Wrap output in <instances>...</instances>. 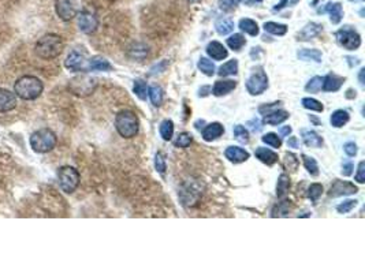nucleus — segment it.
I'll use <instances>...</instances> for the list:
<instances>
[{"instance_id": "1", "label": "nucleus", "mask_w": 365, "mask_h": 273, "mask_svg": "<svg viewBox=\"0 0 365 273\" xmlns=\"http://www.w3.org/2000/svg\"><path fill=\"white\" fill-rule=\"evenodd\" d=\"M63 49H65L63 38L58 34H54V33L44 34L41 38H38V41L34 45L36 55L40 59H44V61L55 59L63 52Z\"/></svg>"}, {"instance_id": "2", "label": "nucleus", "mask_w": 365, "mask_h": 273, "mask_svg": "<svg viewBox=\"0 0 365 273\" xmlns=\"http://www.w3.org/2000/svg\"><path fill=\"white\" fill-rule=\"evenodd\" d=\"M44 90V84L41 79L34 77V75H23L17 79L14 84L15 96L22 98L25 101H32L41 96Z\"/></svg>"}, {"instance_id": "3", "label": "nucleus", "mask_w": 365, "mask_h": 273, "mask_svg": "<svg viewBox=\"0 0 365 273\" xmlns=\"http://www.w3.org/2000/svg\"><path fill=\"white\" fill-rule=\"evenodd\" d=\"M115 129L123 138H133L140 130L139 118L133 111H120L115 118Z\"/></svg>"}, {"instance_id": "4", "label": "nucleus", "mask_w": 365, "mask_h": 273, "mask_svg": "<svg viewBox=\"0 0 365 273\" xmlns=\"http://www.w3.org/2000/svg\"><path fill=\"white\" fill-rule=\"evenodd\" d=\"M58 138L51 129H40L30 135V146L36 153H48L56 146Z\"/></svg>"}, {"instance_id": "5", "label": "nucleus", "mask_w": 365, "mask_h": 273, "mask_svg": "<svg viewBox=\"0 0 365 273\" xmlns=\"http://www.w3.org/2000/svg\"><path fill=\"white\" fill-rule=\"evenodd\" d=\"M79 172L74 167L70 166H63L58 170V182L62 191H65L67 194L74 193L79 185Z\"/></svg>"}, {"instance_id": "6", "label": "nucleus", "mask_w": 365, "mask_h": 273, "mask_svg": "<svg viewBox=\"0 0 365 273\" xmlns=\"http://www.w3.org/2000/svg\"><path fill=\"white\" fill-rule=\"evenodd\" d=\"M268 88V77L261 67L256 69L246 81V90L252 96H260Z\"/></svg>"}, {"instance_id": "7", "label": "nucleus", "mask_w": 365, "mask_h": 273, "mask_svg": "<svg viewBox=\"0 0 365 273\" xmlns=\"http://www.w3.org/2000/svg\"><path fill=\"white\" fill-rule=\"evenodd\" d=\"M97 82L96 79L92 78V77H88V75H78L70 81L69 89L71 92L77 94V96H88L90 93L96 89Z\"/></svg>"}, {"instance_id": "8", "label": "nucleus", "mask_w": 365, "mask_h": 273, "mask_svg": "<svg viewBox=\"0 0 365 273\" xmlns=\"http://www.w3.org/2000/svg\"><path fill=\"white\" fill-rule=\"evenodd\" d=\"M335 37H337L338 44L343 46L347 51H354V49H357V48L361 45L360 34H358L354 29L349 28V26L339 29V30L335 33Z\"/></svg>"}, {"instance_id": "9", "label": "nucleus", "mask_w": 365, "mask_h": 273, "mask_svg": "<svg viewBox=\"0 0 365 273\" xmlns=\"http://www.w3.org/2000/svg\"><path fill=\"white\" fill-rule=\"evenodd\" d=\"M65 67L70 71H73V73H82V74L89 73L88 61L85 59V56L82 53H79L77 51L70 52L69 56L66 58Z\"/></svg>"}, {"instance_id": "10", "label": "nucleus", "mask_w": 365, "mask_h": 273, "mask_svg": "<svg viewBox=\"0 0 365 273\" xmlns=\"http://www.w3.org/2000/svg\"><path fill=\"white\" fill-rule=\"evenodd\" d=\"M56 14L62 21H71L77 15L75 0H56Z\"/></svg>"}, {"instance_id": "11", "label": "nucleus", "mask_w": 365, "mask_h": 273, "mask_svg": "<svg viewBox=\"0 0 365 273\" xmlns=\"http://www.w3.org/2000/svg\"><path fill=\"white\" fill-rule=\"evenodd\" d=\"M358 189L357 186H354L350 182L346 181H334V183L330 187V191H328V195L333 197V198H337V197H345V195H351L356 194Z\"/></svg>"}, {"instance_id": "12", "label": "nucleus", "mask_w": 365, "mask_h": 273, "mask_svg": "<svg viewBox=\"0 0 365 273\" xmlns=\"http://www.w3.org/2000/svg\"><path fill=\"white\" fill-rule=\"evenodd\" d=\"M77 23H78L79 30L85 34H92L96 32L97 26H99V21L92 13L88 11H81L77 17Z\"/></svg>"}, {"instance_id": "13", "label": "nucleus", "mask_w": 365, "mask_h": 273, "mask_svg": "<svg viewBox=\"0 0 365 273\" xmlns=\"http://www.w3.org/2000/svg\"><path fill=\"white\" fill-rule=\"evenodd\" d=\"M17 106V96L7 89L0 88V112H10Z\"/></svg>"}, {"instance_id": "14", "label": "nucleus", "mask_w": 365, "mask_h": 273, "mask_svg": "<svg viewBox=\"0 0 365 273\" xmlns=\"http://www.w3.org/2000/svg\"><path fill=\"white\" fill-rule=\"evenodd\" d=\"M323 30V26L319 23L310 22L306 25L305 28L302 29L298 34H297V40L298 41H309L312 38L317 37L320 33Z\"/></svg>"}, {"instance_id": "15", "label": "nucleus", "mask_w": 365, "mask_h": 273, "mask_svg": "<svg viewBox=\"0 0 365 273\" xmlns=\"http://www.w3.org/2000/svg\"><path fill=\"white\" fill-rule=\"evenodd\" d=\"M227 160H230L234 164H240V162L246 161L249 158V153L246 152L245 149L240 148V146H229L224 152Z\"/></svg>"}, {"instance_id": "16", "label": "nucleus", "mask_w": 365, "mask_h": 273, "mask_svg": "<svg viewBox=\"0 0 365 273\" xmlns=\"http://www.w3.org/2000/svg\"><path fill=\"white\" fill-rule=\"evenodd\" d=\"M345 82V78L343 77H339L337 74H328L323 78V88L324 92H337L341 89V86Z\"/></svg>"}, {"instance_id": "17", "label": "nucleus", "mask_w": 365, "mask_h": 273, "mask_svg": "<svg viewBox=\"0 0 365 273\" xmlns=\"http://www.w3.org/2000/svg\"><path fill=\"white\" fill-rule=\"evenodd\" d=\"M237 88L236 81H231V79H226V81H216L213 85L211 93H213V96L220 97V96H226L230 92H233Z\"/></svg>"}, {"instance_id": "18", "label": "nucleus", "mask_w": 365, "mask_h": 273, "mask_svg": "<svg viewBox=\"0 0 365 273\" xmlns=\"http://www.w3.org/2000/svg\"><path fill=\"white\" fill-rule=\"evenodd\" d=\"M207 53L213 61H223L229 56V51L219 41H211L207 46Z\"/></svg>"}, {"instance_id": "19", "label": "nucleus", "mask_w": 365, "mask_h": 273, "mask_svg": "<svg viewBox=\"0 0 365 273\" xmlns=\"http://www.w3.org/2000/svg\"><path fill=\"white\" fill-rule=\"evenodd\" d=\"M223 133H224V127L220 123L215 122V123H211L203 130V138L204 141L211 142V141H215L219 137H222Z\"/></svg>"}, {"instance_id": "20", "label": "nucleus", "mask_w": 365, "mask_h": 273, "mask_svg": "<svg viewBox=\"0 0 365 273\" xmlns=\"http://www.w3.org/2000/svg\"><path fill=\"white\" fill-rule=\"evenodd\" d=\"M301 135H302V141L306 146L316 149L323 146V138L313 130H302Z\"/></svg>"}, {"instance_id": "21", "label": "nucleus", "mask_w": 365, "mask_h": 273, "mask_svg": "<svg viewBox=\"0 0 365 273\" xmlns=\"http://www.w3.org/2000/svg\"><path fill=\"white\" fill-rule=\"evenodd\" d=\"M289 112L283 111V110H275V111L269 112L267 115H264V119H263V123L264 125H271V126H278L283 123L285 121L289 119Z\"/></svg>"}, {"instance_id": "22", "label": "nucleus", "mask_w": 365, "mask_h": 273, "mask_svg": "<svg viewBox=\"0 0 365 273\" xmlns=\"http://www.w3.org/2000/svg\"><path fill=\"white\" fill-rule=\"evenodd\" d=\"M320 13H328L331 22L335 25L341 22L343 18V10L341 3H327L323 11H320Z\"/></svg>"}, {"instance_id": "23", "label": "nucleus", "mask_w": 365, "mask_h": 273, "mask_svg": "<svg viewBox=\"0 0 365 273\" xmlns=\"http://www.w3.org/2000/svg\"><path fill=\"white\" fill-rule=\"evenodd\" d=\"M89 71H111L112 66L110 62L102 56H93L88 61Z\"/></svg>"}, {"instance_id": "24", "label": "nucleus", "mask_w": 365, "mask_h": 273, "mask_svg": "<svg viewBox=\"0 0 365 273\" xmlns=\"http://www.w3.org/2000/svg\"><path fill=\"white\" fill-rule=\"evenodd\" d=\"M254 156L259 158V160L261 162L267 164V166H272V164H275V162L278 161V154H277V153L272 152L271 149L263 148V146H260V148L256 149V152H254Z\"/></svg>"}, {"instance_id": "25", "label": "nucleus", "mask_w": 365, "mask_h": 273, "mask_svg": "<svg viewBox=\"0 0 365 273\" xmlns=\"http://www.w3.org/2000/svg\"><path fill=\"white\" fill-rule=\"evenodd\" d=\"M297 56L300 58L301 61H305V62L312 61V62H316V63H320V62H322V58H323V55H322V52H320L319 49H308V48L298 51Z\"/></svg>"}, {"instance_id": "26", "label": "nucleus", "mask_w": 365, "mask_h": 273, "mask_svg": "<svg viewBox=\"0 0 365 273\" xmlns=\"http://www.w3.org/2000/svg\"><path fill=\"white\" fill-rule=\"evenodd\" d=\"M349 119H350L349 112L343 111V110H338V111H335L333 115H331L330 122H331V125H333L334 127L339 129V127H343V126L346 125Z\"/></svg>"}, {"instance_id": "27", "label": "nucleus", "mask_w": 365, "mask_h": 273, "mask_svg": "<svg viewBox=\"0 0 365 273\" xmlns=\"http://www.w3.org/2000/svg\"><path fill=\"white\" fill-rule=\"evenodd\" d=\"M215 29L220 36H226L234 30V22L230 18H219L215 22Z\"/></svg>"}, {"instance_id": "28", "label": "nucleus", "mask_w": 365, "mask_h": 273, "mask_svg": "<svg viewBox=\"0 0 365 273\" xmlns=\"http://www.w3.org/2000/svg\"><path fill=\"white\" fill-rule=\"evenodd\" d=\"M238 26L242 32L248 33L249 36H257L259 34V25L254 22L253 19H249V18H244L241 19L240 23H238Z\"/></svg>"}, {"instance_id": "29", "label": "nucleus", "mask_w": 365, "mask_h": 273, "mask_svg": "<svg viewBox=\"0 0 365 273\" xmlns=\"http://www.w3.org/2000/svg\"><path fill=\"white\" fill-rule=\"evenodd\" d=\"M237 73H238V61H237V59L229 61L227 63L220 66V67H219V71H217V74L220 75V77L236 75Z\"/></svg>"}, {"instance_id": "30", "label": "nucleus", "mask_w": 365, "mask_h": 273, "mask_svg": "<svg viewBox=\"0 0 365 273\" xmlns=\"http://www.w3.org/2000/svg\"><path fill=\"white\" fill-rule=\"evenodd\" d=\"M291 209H293V204H291L290 201H282V202H279V204L272 209V217H283V216H287L289 213L291 212Z\"/></svg>"}, {"instance_id": "31", "label": "nucleus", "mask_w": 365, "mask_h": 273, "mask_svg": "<svg viewBox=\"0 0 365 273\" xmlns=\"http://www.w3.org/2000/svg\"><path fill=\"white\" fill-rule=\"evenodd\" d=\"M290 189V178L286 174H282L279 176L278 179V185H277V195L279 198H282L287 194V191Z\"/></svg>"}, {"instance_id": "32", "label": "nucleus", "mask_w": 365, "mask_h": 273, "mask_svg": "<svg viewBox=\"0 0 365 273\" xmlns=\"http://www.w3.org/2000/svg\"><path fill=\"white\" fill-rule=\"evenodd\" d=\"M264 30L267 33H271V34H275V36H285L287 32V26L282 25V23L265 22L264 23Z\"/></svg>"}, {"instance_id": "33", "label": "nucleus", "mask_w": 365, "mask_h": 273, "mask_svg": "<svg viewBox=\"0 0 365 273\" xmlns=\"http://www.w3.org/2000/svg\"><path fill=\"white\" fill-rule=\"evenodd\" d=\"M300 166V160L297 157L294 153H286L285 158H283V167L286 168L287 171L296 172Z\"/></svg>"}, {"instance_id": "34", "label": "nucleus", "mask_w": 365, "mask_h": 273, "mask_svg": "<svg viewBox=\"0 0 365 273\" xmlns=\"http://www.w3.org/2000/svg\"><path fill=\"white\" fill-rule=\"evenodd\" d=\"M148 85L144 79H137L134 81V86H133V92L135 93V96L140 98V100H147L148 97Z\"/></svg>"}, {"instance_id": "35", "label": "nucleus", "mask_w": 365, "mask_h": 273, "mask_svg": "<svg viewBox=\"0 0 365 273\" xmlns=\"http://www.w3.org/2000/svg\"><path fill=\"white\" fill-rule=\"evenodd\" d=\"M148 94L149 97H151V101L155 106H160L163 102V96H164V93H163V89L160 86H156V85H153L151 86L148 90Z\"/></svg>"}, {"instance_id": "36", "label": "nucleus", "mask_w": 365, "mask_h": 273, "mask_svg": "<svg viewBox=\"0 0 365 273\" xmlns=\"http://www.w3.org/2000/svg\"><path fill=\"white\" fill-rule=\"evenodd\" d=\"M245 44V37L242 34H240V33H236V34H233V36L227 38V45L230 46L231 49H234V51H241V48Z\"/></svg>"}, {"instance_id": "37", "label": "nucleus", "mask_w": 365, "mask_h": 273, "mask_svg": "<svg viewBox=\"0 0 365 273\" xmlns=\"http://www.w3.org/2000/svg\"><path fill=\"white\" fill-rule=\"evenodd\" d=\"M197 67L199 70L203 73V74L208 75V77H212L215 74V65L212 63V61H209L207 58H200L199 63H197Z\"/></svg>"}, {"instance_id": "38", "label": "nucleus", "mask_w": 365, "mask_h": 273, "mask_svg": "<svg viewBox=\"0 0 365 273\" xmlns=\"http://www.w3.org/2000/svg\"><path fill=\"white\" fill-rule=\"evenodd\" d=\"M160 135L164 141H170L174 135V123L170 119H166V121L162 122L160 125Z\"/></svg>"}, {"instance_id": "39", "label": "nucleus", "mask_w": 365, "mask_h": 273, "mask_svg": "<svg viewBox=\"0 0 365 273\" xmlns=\"http://www.w3.org/2000/svg\"><path fill=\"white\" fill-rule=\"evenodd\" d=\"M323 194V186L320 183H313L309 186L308 189V198L310 199L312 204H317V199Z\"/></svg>"}, {"instance_id": "40", "label": "nucleus", "mask_w": 365, "mask_h": 273, "mask_svg": "<svg viewBox=\"0 0 365 273\" xmlns=\"http://www.w3.org/2000/svg\"><path fill=\"white\" fill-rule=\"evenodd\" d=\"M233 133H234V137H236L237 141L241 142V144H248V142H249V133H248V130H246L244 126H234Z\"/></svg>"}, {"instance_id": "41", "label": "nucleus", "mask_w": 365, "mask_h": 273, "mask_svg": "<svg viewBox=\"0 0 365 273\" xmlns=\"http://www.w3.org/2000/svg\"><path fill=\"white\" fill-rule=\"evenodd\" d=\"M302 160H304V166H305L306 171L309 172L310 175L317 176L319 175V166L313 157H309L306 154H302Z\"/></svg>"}, {"instance_id": "42", "label": "nucleus", "mask_w": 365, "mask_h": 273, "mask_svg": "<svg viewBox=\"0 0 365 273\" xmlns=\"http://www.w3.org/2000/svg\"><path fill=\"white\" fill-rule=\"evenodd\" d=\"M261 141H263L264 144L269 145L271 148H281L282 146V139H281V137H278V134H275V133H268V134L263 135Z\"/></svg>"}, {"instance_id": "43", "label": "nucleus", "mask_w": 365, "mask_h": 273, "mask_svg": "<svg viewBox=\"0 0 365 273\" xmlns=\"http://www.w3.org/2000/svg\"><path fill=\"white\" fill-rule=\"evenodd\" d=\"M302 105H304V108H306V110H310V111L323 112V110H324L323 104L312 97L302 98Z\"/></svg>"}, {"instance_id": "44", "label": "nucleus", "mask_w": 365, "mask_h": 273, "mask_svg": "<svg viewBox=\"0 0 365 273\" xmlns=\"http://www.w3.org/2000/svg\"><path fill=\"white\" fill-rule=\"evenodd\" d=\"M192 141H193V138H192V135H190L189 133H180V134L176 137L175 141H174V145H175L176 148L185 149L192 144Z\"/></svg>"}, {"instance_id": "45", "label": "nucleus", "mask_w": 365, "mask_h": 273, "mask_svg": "<svg viewBox=\"0 0 365 273\" xmlns=\"http://www.w3.org/2000/svg\"><path fill=\"white\" fill-rule=\"evenodd\" d=\"M322 85H323V78H322V77H313V78L310 79L309 82L306 84L305 90L310 93L319 92L320 89H322Z\"/></svg>"}, {"instance_id": "46", "label": "nucleus", "mask_w": 365, "mask_h": 273, "mask_svg": "<svg viewBox=\"0 0 365 273\" xmlns=\"http://www.w3.org/2000/svg\"><path fill=\"white\" fill-rule=\"evenodd\" d=\"M357 202H358V201H356V199H347V201H343L342 204L338 205L337 210L339 213H349L356 208Z\"/></svg>"}, {"instance_id": "47", "label": "nucleus", "mask_w": 365, "mask_h": 273, "mask_svg": "<svg viewBox=\"0 0 365 273\" xmlns=\"http://www.w3.org/2000/svg\"><path fill=\"white\" fill-rule=\"evenodd\" d=\"M155 168L162 175L166 172V158H164L162 152L156 153V156H155Z\"/></svg>"}, {"instance_id": "48", "label": "nucleus", "mask_w": 365, "mask_h": 273, "mask_svg": "<svg viewBox=\"0 0 365 273\" xmlns=\"http://www.w3.org/2000/svg\"><path fill=\"white\" fill-rule=\"evenodd\" d=\"M241 0H219V9L223 10V11H233L234 9H237V6L240 5Z\"/></svg>"}, {"instance_id": "49", "label": "nucleus", "mask_w": 365, "mask_h": 273, "mask_svg": "<svg viewBox=\"0 0 365 273\" xmlns=\"http://www.w3.org/2000/svg\"><path fill=\"white\" fill-rule=\"evenodd\" d=\"M282 105V102L279 101V102H272V104H265V105H261L259 108V112L261 114V115H267V114H269V112H272L275 111V110H278L279 106Z\"/></svg>"}, {"instance_id": "50", "label": "nucleus", "mask_w": 365, "mask_h": 273, "mask_svg": "<svg viewBox=\"0 0 365 273\" xmlns=\"http://www.w3.org/2000/svg\"><path fill=\"white\" fill-rule=\"evenodd\" d=\"M354 179H356L358 183H364L365 182V162L364 161H360L358 164V168H357V174L354 176Z\"/></svg>"}, {"instance_id": "51", "label": "nucleus", "mask_w": 365, "mask_h": 273, "mask_svg": "<svg viewBox=\"0 0 365 273\" xmlns=\"http://www.w3.org/2000/svg\"><path fill=\"white\" fill-rule=\"evenodd\" d=\"M343 150L346 153L347 156H350V157H354L358 152V149H357V145L354 142H346L345 146H343Z\"/></svg>"}, {"instance_id": "52", "label": "nucleus", "mask_w": 365, "mask_h": 273, "mask_svg": "<svg viewBox=\"0 0 365 273\" xmlns=\"http://www.w3.org/2000/svg\"><path fill=\"white\" fill-rule=\"evenodd\" d=\"M354 170V166H353V162L350 160H345L342 164V174L345 176H349L351 175V172Z\"/></svg>"}, {"instance_id": "53", "label": "nucleus", "mask_w": 365, "mask_h": 273, "mask_svg": "<svg viewBox=\"0 0 365 273\" xmlns=\"http://www.w3.org/2000/svg\"><path fill=\"white\" fill-rule=\"evenodd\" d=\"M248 126H249L252 131H254V133H259V131H261V129H263L261 122H260L259 119H252V121H249Z\"/></svg>"}, {"instance_id": "54", "label": "nucleus", "mask_w": 365, "mask_h": 273, "mask_svg": "<svg viewBox=\"0 0 365 273\" xmlns=\"http://www.w3.org/2000/svg\"><path fill=\"white\" fill-rule=\"evenodd\" d=\"M166 66H167V62H162V63H160L159 66H155V67H153V69L151 70L149 75H155V74H159V73H162Z\"/></svg>"}, {"instance_id": "55", "label": "nucleus", "mask_w": 365, "mask_h": 273, "mask_svg": "<svg viewBox=\"0 0 365 273\" xmlns=\"http://www.w3.org/2000/svg\"><path fill=\"white\" fill-rule=\"evenodd\" d=\"M287 145H289V148H293V149L300 148V144H298V139H297V137H290L289 141H287Z\"/></svg>"}, {"instance_id": "56", "label": "nucleus", "mask_w": 365, "mask_h": 273, "mask_svg": "<svg viewBox=\"0 0 365 273\" xmlns=\"http://www.w3.org/2000/svg\"><path fill=\"white\" fill-rule=\"evenodd\" d=\"M279 134H281V137H289V135L291 134L290 126H285V127H282V129L279 130Z\"/></svg>"}, {"instance_id": "57", "label": "nucleus", "mask_w": 365, "mask_h": 273, "mask_svg": "<svg viewBox=\"0 0 365 273\" xmlns=\"http://www.w3.org/2000/svg\"><path fill=\"white\" fill-rule=\"evenodd\" d=\"M241 2H244V3H245V5H248V6L259 5V3H261V0H241Z\"/></svg>"}, {"instance_id": "58", "label": "nucleus", "mask_w": 365, "mask_h": 273, "mask_svg": "<svg viewBox=\"0 0 365 273\" xmlns=\"http://www.w3.org/2000/svg\"><path fill=\"white\" fill-rule=\"evenodd\" d=\"M364 73H365V70L361 69L360 70V74H358V79H360L361 86H364Z\"/></svg>"}, {"instance_id": "59", "label": "nucleus", "mask_w": 365, "mask_h": 273, "mask_svg": "<svg viewBox=\"0 0 365 273\" xmlns=\"http://www.w3.org/2000/svg\"><path fill=\"white\" fill-rule=\"evenodd\" d=\"M286 3H287V0H282V2L279 3V5H277L275 7H273V10H275V11H278V10H282L283 7H285V5H286Z\"/></svg>"}, {"instance_id": "60", "label": "nucleus", "mask_w": 365, "mask_h": 273, "mask_svg": "<svg viewBox=\"0 0 365 273\" xmlns=\"http://www.w3.org/2000/svg\"><path fill=\"white\" fill-rule=\"evenodd\" d=\"M209 90H211V88H209V86H205V88L200 89V96H207V94H208L207 92H209Z\"/></svg>"}, {"instance_id": "61", "label": "nucleus", "mask_w": 365, "mask_h": 273, "mask_svg": "<svg viewBox=\"0 0 365 273\" xmlns=\"http://www.w3.org/2000/svg\"><path fill=\"white\" fill-rule=\"evenodd\" d=\"M298 0H290V5H296Z\"/></svg>"}, {"instance_id": "62", "label": "nucleus", "mask_w": 365, "mask_h": 273, "mask_svg": "<svg viewBox=\"0 0 365 273\" xmlns=\"http://www.w3.org/2000/svg\"><path fill=\"white\" fill-rule=\"evenodd\" d=\"M190 3H196V2H199V0H189Z\"/></svg>"}]
</instances>
